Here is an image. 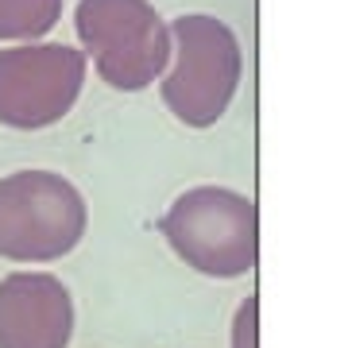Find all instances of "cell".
<instances>
[{
  "label": "cell",
  "instance_id": "cell-4",
  "mask_svg": "<svg viewBox=\"0 0 352 348\" xmlns=\"http://www.w3.org/2000/svg\"><path fill=\"white\" fill-rule=\"evenodd\" d=\"M78 39L113 89H144L170 62V23L151 0H78Z\"/></svg>",
  "mask_w": 352,
  "mask_h": 348
},
{
  "label": "cell",
  "instance_id": "cell-5",
  "mask_svg": "<svg viewBox=\"0 0 352 348\" xmlns=\"http://www.w3.org/2000/svg\"><path fill=\"white\" fill-rule=\"evenodd\" d=\"M85 58L66 43H20L0 51V124L35 132L74 109L85 82Z\"/></svg>",
  "mask_w": 352,
  "mask_h": 348
},
{
  "label": "cell",
  "instance_id": "cell-3",
  "mask_svg": "<svg viewBox=\"0 0 352 348\" xmlns=\"http://www.w3.org/2000/svg\"><path fill=\"white\" fill-rule=\"evenodd\" d=\"M85 236V202L54 171H16L0 178V256L51 263Z\"/></svg>",
  "mask_w": 352,
  "mask_h": 348
},
{
  "label": "cell",
  "instance_id": "cell-8",
  "mask_svg": "<svg viewBox=\"0 0 352 348\" xmlns=\"http://www.w3.org/2000/svg\"><path fill=\"white\" fill-rule=\"evenodd\" d=\"M256 340H259V302L252 294L240 302L236 318H232V348H256Z\"/></svg>",
  "mask_w": 352,
  "mask_h": 348
},
{
  "label": "cell",
  "instance_id": "cell-2",
  "mask_svg": "<svg viewBox=\"0 0 352 348\" xmlns=\"http://www.w3.org/2000/svg\"><path fill=\"white\" fill-rule=\"evenodd\" d=\"M159 232L175 256L197 275L236 279L259 259V213L256 205L225 186H194L170 202Z\"/></svg>",
  "mask_w": 352,
  "mask_h": 348
},
{
  "label": "cell",
  "instance_id": "cell-1",
  "mask_svg": "<svg viewBox=\"0 0 352 348\" xmlns=\"http://www.w3.org/2000/svg\"><path fill=\"white\" fill-rule=\"evenodd\" d=\"M170 62L163 70L166 109L190 128H213L240 89L244 54L225 20L186 12L170 23Z\"/></svg>",
  "mask_w": 352,
  "mask_h": 348
},
{
  "label": "cell",
  "instance_id": "cell-6",
  "mask_svg": "<svg viewBox=\"0 0 352 348\" xmlns=\"http://www.w3.org/2000/svg\"><path fill=\"white\" fill-rule=\"evenodd\" d=\"M70 333L74 302L63 279L16 271L0 283V348H66Z\"/></svg>",
  "mask_w": 352,
  "mask_h": 348
},
{
  "label": "cell",
  "instance_id": "cell-7",
  "mask_svg": "<svg viewBox=\"0 0 352 348\" xmlns=\"http://www.w3.org/2000/svg\"><path fill=\"white\" fill-rule=\"evenodd\" d=\"M63 0H0V39L32 43L58 23Z\"/></svg>",
  "mask_w": 352,
  "mask_h": 348
}]
</instances>
